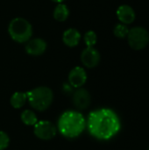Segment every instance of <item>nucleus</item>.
<instances>
[{"label":"nucleus","mask_w":149,"mask_h":150,"mask_svg":"<svg viewBox=\"0 0 149 150\" xmlns=\"http://www.w3.org/2000/svg\"><path fill=\"white\" fill-rule=\"evenodd\" d=\"M47 47V42L44 40L36 38L27 41L25 45V52L30 55L39 56L45 53Z\"/></svg>","instance_id":"nucleus-8"},{"label":"nucleus","mask_w":149,"mask_h":150,"mask_svg":"<svg viewBox=\"0 0 149 150\" xmlns=\"http://www.w3.org/2000/svg\"><path fill=\"white\" fill-rule=\"evenodd\" d=\"M80 40H81V33L76 28H68L63 33L62 41L66 46L69 47H76L79 44Z\"/></svg>","instance_id":"nucleus-12"},{"label":"nucleus","mask_w":149,"mask_h":150,"mask_svg":"<svg viewBox=\"0 0 149 150\" xmlns=\"http://www.w3.org/2000/svg\"><path fill=\"white\" fill-rule=\"evenodd\" d=\"M68 16H69V10L67 7V5L62 3L58 4L57 6L54 10V19L59 22H63L67 20Z\"/></svg>","instance_id":"nucleus-13"},{"label":"nucleus","mask_w":149,"mask_h":150,"mask_svg":"<svg viewBox=\"0 0 149 150\" xmlns=\"http://www.w3.org/2000/svg\"><path fill=\"white\" fill-rule=\"evenodd\" d=\"M81 61L85 67L95 68L100 62V54L93 47H86L81 54Z\"/></svg>","instance_id":"nucleus-7"},{"label":"nucleus","mask_w":149,"mask_h":150,"mask_svg":"<svg viewBox=\"0 0 149 150\" xmlns=\"http://www.w3.org/2000/svg\"><path fill=\"white\" fill-rule=\"evenodd\" d=\"M51 1H53V2H54V3H57V4H61V3H62L63 1H65V0H51Z\"/></svg>","instance_id":"nucleus-19"},{"label":"nucleus","mask_w":149,"mask_h":150,"mask_svg":"<svg viewBox=\"0 0 149 150\" xmlns=\"http://www.w3.org/2000/svg\"><path fill=\"white\" fill-rule=\"evenodd\" d=\"M8 33L14 41L24 43L30 40L32 35V27L29 21L18 17L11 20L8 25Z\"/></svg>","instance_id":"nucleus-3"},{"label":"nucleus","mask_w":149,"mask_h":150,"mask_svg":"<svg viewBox=\"0 0 149 150\" xmlns=\"http://www.w3.org/2000/svg\"><path fill=\"white\" fill-rule=\"evenodd\" d=\"M116 13H117V17L119 20L124 25L132 24L136 18L134 10L130 5H127V4L120 5L118 8Z\"/></svg>","instance_id":"nucleus-10"},{"label":"nucleus","mask_w":149,"mask_h":150,"mask_svg":"<svg viewBox=\"0 0 149 150\" xmlns=\"http://www.w3.org/2000/svg\"><path fill=\"white\" fill-rule=\"evenodd\" d=\"M87 80V74L83 68L75 67L68 74V82L71 86L75 88L82 87Z\"/></svg>","instance_id":"nucleus-9"},{"label":"nucleus","mask_w":149,"mask_h":150,"mask_svg":"<svg viewBox=\"0 0 149 150\" xmlns=\"http://www.w3.org/2000/svg\"><path fill=\"white\" fill-rule=\"evenodd\" d=\"M30 105L37 111H45L52 104L53 91L47 87H38L26 93Z\"/></svg>","instance_id":"nucleus-4"},{"label":"nucleus","mask_w":149,"mask_h":150,"mask_svg":"<svg viewBox=\"0 0 149 150\" xmlns=\"http://www.w3.org/2000/svg\"><path fill=\"white\" fill-rule=\"evenodd\" d=\"M84 43L86 44L87 47H92L97 43V33L94 31H88L84 34Z\"/></svg>","instance_id":"nucleus-17"},{"label":"nucleus","mask_w":149,"mask_h":150,"mask_svg":"<svg viewBox=\"0 0 149 150\" xmlns=\"http://www.w3.org/2000/svg\"><path fill=\"white\" fill-rule=\"evenodd\" d=\"M90 95L89 91L85 89H79L75 92L73 97V102L75 106L81 110L88 108L90 105Z\"/></svg>","instance_id":"nucleus-11"},{"label":"nucleus","mask_w":149,"mask_h":150,"mask_svg":"<svg viewBox=\"0 0 149 150\" xmlns=\"http://www.w3.org/2000/svg\"><path fill=\"white\" fill-rule=\"evenodd\" d=\"M21 120L25 125L27 126H34L38 122L35 113L31 110H25L21 113Z\"/></svg>","instance_id":"nucleus-15"},{"label":"nucleus","mask_w":149,"mask_h":150,"mask_svg":"<svg viewBox=\"0 0 149 150\" xmlns=\"http://www.w3.org/2000/svg\"><path fill=\"white\" fill-rule=\"evenodd\" d=\"M148 150H149V149H148Z\"/></svg>","instance_id":"nucleus-20"},{"label":"nucleus","mask_w":149,"mask_h":150,"mask_svg":"<svg viewBox=\"0 0 149 150\" xmlns=\"http://www.w3.org/2000/svg\"><path fill=\"white\" fill-rule=\"evenodd\" d=\"M10 143V139L7 134L3 131H0V150H4Z\"/></svg>","instance_id":"nucleus-18"},{"label":"nucleus","mask_w":149,"mask_h":150,"mask_svg":"<svg viewBox=\"0 0 149 150\" xmlns=\"http://www.w3.org/2000/svg\"><path fill=\"white\" fill-rule=\"evenodd\" d=\"M86 121L82 113L75 111L63 112L58 120V129L60 133L68 138L79 136L85 129Z\"/></svg>","instance_id":"nucleus-2"},{"label":"nucleus","mask_w":149,"mask_h":150,"mask_svg":"<svg viewBox=\"0 0 149 150\" xmlns=\"http://www.w3.org/2000/svg\"><path fill=\"white\" fill-rule=\"evenodd\" d=\"M27 100V97H26V93H24V92H15L11 98V105L13 108L15 109H19L21 108L25 101Z\"/></svg>","instance_id":"nucleus-14"},{"label":"nucleus","mask_w":149,"mask_h":150,"mask_svg":"<svg viewBox=\"0 0 149 150\" xmlns=\"http://www.w3.org/2000/svg\"><path fill=\"white\" fill-rule=\"evenodd\" d=\"M128 33H129V28L127 27L126 25H124L122 23L116 25L114 29H113L114 35L119 39H124V38L127 37Z\"/></svg>","instance_id":"nucleus-16"},{"label":"nucleus","mask_w":149,"mask_h":150,"mask_svg":"<svg viewBox=\"0 0 149 150\" xmlns=\"http://www.w3.org/2000/svg\"><path fill=\"white\" fill-rule=\"evenodd\" d=\"M87 125L90 134L101 141H108L113 138L121 128L120 120L117 113L107 108L91 112Z\"/></svg>","instance_id":"nucleus-1"},{"label":"nucleus","mask_w":149,"mask_h":150,"mask_svg":"<svg viewBox=\"0 0 149 150\" xmlns=\"http://www.w3.org/2000/svg\"><path fill=\"white\" fill-rule=\"evenodd\" d=\"M127 41L133 50H142L149 43V33L142 26H135L129 29Z\"/></svg>","instance_id":"nucleus-5"},{"label":"nucleus","mask_w":149,"mask_h":150,"mask_svg":"<svg viewBox=\"0 0 149 150\" xmlns=\"http://www.w3.org/2000/svg\"><path fill=\"white\" fill-rule=\"evenodd\" d=\"M33 132L36 137H38L39 139L47 141L53 139L55 136L56 127L50 121L41 120V121H38L34 125Z\"/></svg>","instance_id":"nucleus-6"}]
</instances>
